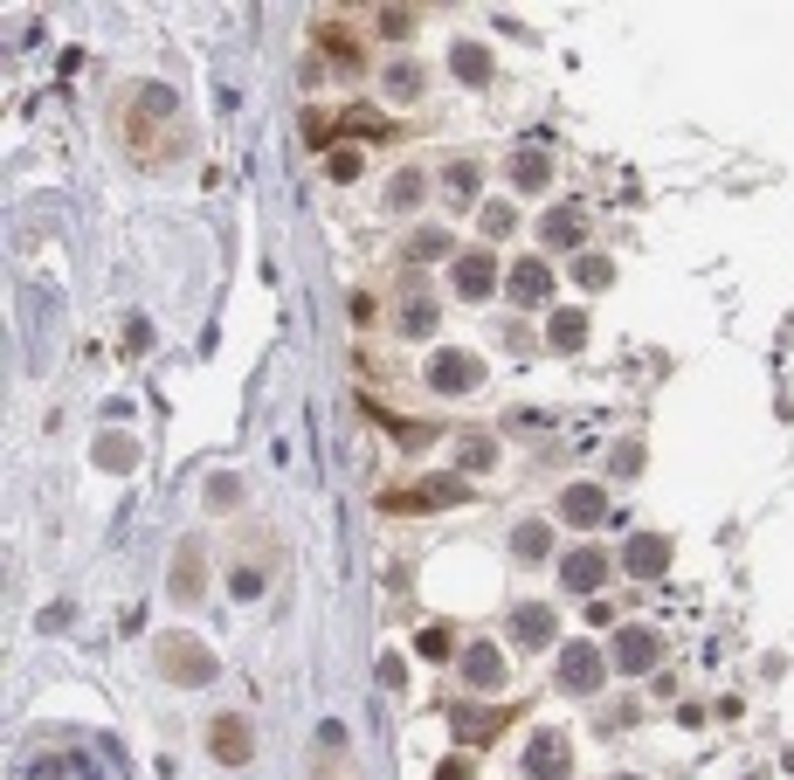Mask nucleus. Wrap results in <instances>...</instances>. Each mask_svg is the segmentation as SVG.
<instances>
[{"label": "nucleus", "instance_id": "9", "mask_svg": "<svg viewBox=\"0 0 794 780\" xmlns=\"http://www.w3.org/2000/svg\"><path fill=\"white\" fill-rule=\"evenodd\" d=\"M525 773H533V780H566V773H574V746H566V732H533V746H525Z\"/></svg>", "mask_w": 794, "mask_h": 780}, {"label": "nucleus", "instance_id": "13", "mask_svg": "<svg viewBox=\"0 0 794 780\" xmlns=\"http://www.w3.org/2000/svg\"><path fill=\"white\" fill-rule=\"evenodd\" d=\"M622 566H629L636 580H656V574L670 566V539H664V532H636L629 553H622Z\"/></svg>", "mask_w": 794, "mask_h": 780}, {"label": "nucleus", "instance_id": "24", "mask_svg": "<svg viewBox=\"0 0 794 780\" xmlns=\"http://www.w3.org/2000/svg\"><path fill=\"white\" fill-rule=\"evenodd\" d=\"M546 338H553L560 353H574L580 338H588V311H553V325H546Z\"/></svg>", "mask_w": 794, "mask_h": 780}, {"label": "nucleus", "instance_id": "20", "mask_svg": "<svg viewBox=\"0 0 794 780\" xmlns=\"http://www.w3.org/2000/svg\"><path fill=\"white\" fill-rule=\"evenodd\" d=\"M580 228H588V215H580V207H553V215L539 221V235L553 242V250H574V242H580Z\"/></svg>", "mask_w": 794, "mask_h": 780}, {"label": "nucleus", "instance_id": "18", "mask_svg": "<svg viewBox=\"0 0 794 780\" xmlns=\"http://www.w3.org/2000/svg\"><path fill=\"white\" fill-rule=\"evenodd\" d=\"M615 663L642 677V670L656 663V636H650V629H622V642H615Z\"/></svg>", "mask_w": 794, "mask_h": 780}, {"label": "nucleus", "instance_id": "39", "mask_svg": "<svg viewBox=\"0 0 794 780\" xmlns=\"http://www.w3.org/2000/svg\"><path fill=\"white\" fill-rule=\"evenodd\" d=\"M484 228H490V235H504V228H512V207H504V201L484 207Z\"/></svg>", "mask_w": 794, "mask_h": 780}, {"label": "nucleus", "instance_id": "15", "mask_svg": "<svg viewBox=\"0 0 794 780\" xmlns=\"http://www.w3.org/2000/svg\"><path fill=\"white\" fill-rule=\"evenodd\" d=\"M387 111H373V104H353L346 118H338V139H353V145H381L387 139Z\"/></svg>", "mask_w": 794, "mask_h": 780}, {"label": "nucleus", "instance_id": "8", "mask_svg": "<svg viewBox=\"0 0 794 780\" xmlns=\"http://www.w3.org/2000/svg\"><path fill=\"white\" fill-rule=\"evenodd\" d=\"M311 49L325 55V63H338V69H359V63H367V42H359V28L338 22V14H325V22L311 28Z\"/></svg>", "mask_w": 794, "mask_h": 780}, {"label": "nucleus", "instance_id": "10", "mask_svg": "<svg viewBox=\"0 0 794 780\" xmlns=\"http://www.w3.org/2000/svg\"><path fill=\"white\" fill-rule=\"evenodd\" d=\"M601 519H609V490H601V484H566V490H560V525H580V532H588V525H601Z\"/></svg>", "mask_w": 794, "mask_h": 780}, {"label": "nucleus", "instance_id": "32", "mask_svg": "<svg viewBox=\"0 0 794 780\" xmlns=\"http://www.w3.org/2000/svg\"><path fill=\"white\" fill-rule=\"evenodd\" d=\"M574 277H580V291H588V283L601 291V283L615 277V263H609V256H580V263H574Z\"/></svg>", "mask_w": 794, "mask_h": 780}, {"label": "nucleus", "instance_id": "17", "mask_svg": "<svg viewBox=\"0 0 794 780\" xmlns=\"http://www.w3.org/2000/svg\"><path fill=\"white\" fill-rule=\"evenodd\" d=\"M463 683H477V691H498V683H504V663H498L490 642H470V650H463Z\"/></svg>", "mask_w": 794, "mask_h": 780}, {"label": "nucleus", "instance_id": "16", "mask_svg": "<svg viewBox=\"0 0 794 780\" xmlns=\"http://www.w3.org/2000/svg\"><path fill=\"white\" fill-rule=\"evenodd\" d=\"M512 187L518 194H546V187H553V159H546V152H512Z\"/></svg>", "mask_w": 794, "mask_h": 780}, {"label": "nucleus", "instance_id": "5", "mask_svg": "<svg viewBox=\"0 0 794 780\" xmlns=\"http://www.w3.org/2000/svg\"><path fill=\"white\" fill-rule=\"evenodd\" d=\"M166 594H174L180 608H194L207 594V546L201 539H180L174 546V574H166Z\"/></svg>", "mask_w": 794, "mask_h": 780}, {"label": "nucleus", "instance_id": "14", "mask_svg": "<svg viewBox=\"0 0 794 780\" xmlns=\"http://www.w3.org/2000/svg\"><path fill=\"white\" fill-rule=\"evenodd\" d=\"M546 291H553V270H546V263H512V270H504V297L512 304H546Z\"/></svg>", "mask_w": 794, "mask_h": 780}, {"label": "nucleus", "instance_id": "11", "mask_svg": "<svg viewBox=\"0 0 794 780\" xmlns=\"http://www.w3.org/2000/svg\"><path fill=\"white\" fill-rule=\"evenodd\" d=\"M512 642H518V650H553V642H560V615H553V608H539V601H525L512 615Z\"/></svg>", "mask_w": 794, "mask_h": 780}, {"label": "nucleus", "instance_id": "22", "mask_svg": "<svg viewBox=\"0 0 794 780\" xmlns=\"http://www.w3.org/2000/svg\"><path fill=\"white\" fill-rule=\"evenodd\" d=\"M504 726V712H457V739L463 746H490V732Z\"/></svg>", "mask_w": 794, "mask_h": 780}, {"label": "nucleus", "instance_id": "23", "mask_svg": "<svg viewBox=\"0 0 794 780\" xmlns=\"http://www.w3.org/2000/svg\"><path fill=\"white\" fill-rule=\"evenodd\" d=\"M381 84H387V98H394V104H414V98H422V69H414V63H387Z\"/></svg>", "mask_w": 794, "mask_h": 780}, {"label": "nucleus", "instance_id": "25", "mask_svg": "<svg viewBox=\"0 0 794 780\" xmlns=\"http://www.w3.org/2000/svg\"><path fill=\"white\" fill-rule=\"evenodd\" d=\"M305 145L311 152H325V159H332V152H338V118H325V111H305Z\"/></svg>", "mask_w": 794, "mask_h": 780}, {"label": "nucleus", "instance_id": "33", "mask_svg": "<svg viewBox=\"0 0 794 780\" xmlns=\"http://www.w3.org/2000/svg\"><path fill=\"white\" fill-rule=\"evenodd\" d=\"M449 650H457V636H449V629H422V636H414V656H449Z\"/></svg>", "mask_w": 794, "mask_h": 780}, {"label": "nucleus", "instance_id": "30", "mask_svg": "<svg viewBox=\"0 0 794 780\" xmlns=\"http://www.w3.org/2000/svg\"><path fill=\"white\" fill-rule=\"evenodd\" d=\"M463 470H490L498 463V443H490V435H463V456H457Z\"/></svg>", "mask_w": 794, "mask_h": 780}, {"label": "nucleus", "instance_id": "38", "mask_svg": "<svg viewBox=\"0 0 794 780\" xmlns=\"http://www.w3.org/2000/svg\"><path fill=\"white\" fill-rule=\"evenodd\" d=\"M470 773H477V767H470L463 753H457V759H443V767H436V780H470Z\"/></svg>", "mask_w": 794, "mask_h": 780}, {"label": "nucleus", "instance_id": "28", "mask_svg": "<svg viewBox=\"0 0 794 780\" xmlns=\"http://www.w3.org/2000/svg\"><path fill=\"white\" fill-rule=\"evenodd\" d=\"M546 546H553V532H546V525H533V519H525V525L512 532V553H518V560H546Z\"/></svg>", "mask_w": 794, "mask_h": 780}, {"label": "nucleus", "instance_id": "19", "mask_svg": "<svg viewBox=\"0 0 794 780\" xmlns=\"http://www.w3.org/2000/svg\"><path fill=\"white\" fill-rule=\"evenodd\" d=\"M408 498H414V511H428V504H463L470 484H463V477H422V484L408 490Z\"/></svg>", "mask_w": 794, "mask_h": 780}, {"label": "nucleus", "instance_id": "34", "mask_svg": "<svg viewBox=\"0 0 794 780\" xmlns=\"http://www.w3.org/2000/svg\"><path fill=\"white\" fill-rule=\"evenodd\" d=\"M449 194H457V201H470V194H477V166H470V159H457V166H449Z\"/></svg>", "mask_w": 794, "mask_h": 780}, {"label": "nucleus", "instance_id": "3", "mask_svg": "<svg viewBox=\"0 0 794 780\" xmlns=\"http://www.w3.org/2000/svg\"><path fill=\"white\" fill-rule=\"evenodd\" d=\"M601 683H609V656H601L594 642H560V691L588 698Z\"/></svg>", "mask_w": 794, "mask_h": 780}, {"label": "nucleus", "instance_id": "1", "mask_svg": "<svg viewBox=\"0 0 794 780\" xmlns=\"http://www.w3.org/2000/svg\"><path fill=\"white\" fill-rule=\"evenodd\" d=\"M111 125H118V145L131 152V166H153L159 174V166H174L187 152V111L166 84H125Z\"/></svg>", "mask_w": 794, "mask_h": 780}, {"label": "nucleus", "instance_id": "4", "mask_svg": "<svg viewBox=\"0 0 794 780\" xmlns=\"http://www.w3.org/2000/svg\"><path fill=\"white\" fill-rule=\"evenodd\" d=\"M207 753H215L221 767H249L256 759V726L242 712H221L215 726H207Z\"/></svg>", "mask_w": 794, "mask_h": 780}, {"label": "nucleus", "instance_id": "6", "mask_svg": "<svg viewBox=\"0 0 794 780\" xmlns=\"http://www.w3.org/2000/svg\"><path fill=\"white\" fill-rule=\"evenodd\" d=\"M449 283H457V297H470V304L498 297V256H490V250H457V263H449Z\"/></svg>", "mask_w": 794, "mask_h": 780}, {"label": "nucleus", "instance_id": "2", "mask_svg": "<svg viewBox=\"0 0 794 780\" xmlns=\"http://www.w3.org/2000/svg\"><path fill=\"white\" fill-rule=\"evenodd\" d=\"M153 663H159L166 683H187V691H194V683H215V670H221L215 650H207L201 636H180V629L153 642Z\"/></svg>", "mask_w": 794, "mask_h": 780}, {"label": "nucleus", "instance_id": "36", "mask_svg": "<svg viewBox=\"0 0 794 780\" xmlns=\"http://www.w3.org/2000/svg\"><path fill=\"white\" fill-rule=\"evenodd\" d=\"M207 498H215V504H235L242 484H235V477H215V484H207Z\"/></svg>", "mask_w": 794, "mask_h": 780}, {"label": "nucleus", "instance_id": "27", "mask_svg": "<svg viewBox=\"0 0 794 780\" xmlns=\"http://www.w3.org/2000/svg\"><path fill=\"white\" fill-rule=\"evenodd\" d=\"M436 256H449V235H443V228H414V235H408V263H436Z\"/></svg>", "mask_w": 794, "mask_h": 780}, {"label": "nucleus", "instance_id": "37", "mask_svg": "<svg viewBox=\"0 0 794 780\" xmlns=\"http://www.w3.org/2000/svg\"><path fill=\"white\" fill-rule=\"evenodd\" d=\"M615 470H622V477H629V470H642V443H622V449H615Z\"/></svg>", "mask_w": 794, "mask_h": 780}, {"label": "nucleus", "instance_id": "35", "mask_svg": "<svg viewBox=\"0 0 794 780\" xmlns=\"http://www.w3.org/2000/svg\"><path fill=\"white\" fill-rule=\"evenodd\" d=\"M428 325H436V304L414 297V304H408V332H428Z\"/></svg>", "mask_w": 794, "mask_h": 780}, {"label": "nucleus", "instance_id": "12", "mask_svg": "<svg viewBox=\"0 0 794 780\" xmlns=\"http://www.w3.org/2000/svg\"><path fill=\"white\" fill-rule=\"evenodd\" d=\"M560 580L574 587V594H601V580H609V553H594V546H574V553L560 560Z\"/></svg>", "mask_w": 794, "mask_h": 780}, {"label": "nucleus", "instance_id": "7", "mask_svg": "<svg viewBox=\"0 0 794 780\" xmlns=\"http://www.w3.org/2000/svg\"><path fill=\"white\" fill-rule=\"evenodd\" d=\"M428 387H436V394H477V387H484V367H477V353H457V346H443L436 359H428Z\"/></svg>", "mask_w": 794, "mask_h": 780}, {"label": "nucleus", "instance_id": "26", "mask_svg": "<svg viewBox=\"0 0 794 780\" xmlns=\"http://www.w3.org/2000/svg\"><path fill=\"white\" fill-rule=\"evenodd\" d=\"M373 14H381L373 28H381L387 42H408V35H414V8H401V0H387V8H373Z\"/></svg>", "mask_w": 794, "mask_h": 780}, {"label": "nucleus", "instance_id": "21", "mask_svg": "<svg viewBox=\"0 0 794 780\" xmlns=\"http://www.w3.org/2000/svg\"><path fill=\"white\" fill-rule=\"evenodd\" d=\"M422 194H428V174H422V166H408V174H394V187H387V207H394V215H408V207L422 201Z\"/></svg>", "mask_w": 794, "mask_h": 780}, {"label": "nucleus", "instance_id": "31", "mask_svg": "<svg viewBox=\"0 0 794 780\" xmlns=\"http://www.w3.org/2000/svg\"><path fill=\"white\" fill-rule=\"evenodd\" d=\"M359 166H367V159H359V145H338L332 159H325V174H332L338 187H353V180H359Z\"/></svg>", "mask_w": 794, "mask_h": 780}, {"label": "nucleus", "instance_id": "29", "mask_svg": "<svg viewBox=\"0 0 794 780\" xmlns=\"http://www.w3.org/2000/svg\"><path fill=\"white\" fill-rule=\"evenodd\" d=\"M457 76H463V84H484V76H490V49L457 42Z\"/></svg>", "mask_w": 794, "mask_h": 780}]
</instances>
